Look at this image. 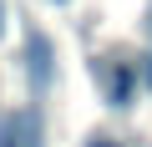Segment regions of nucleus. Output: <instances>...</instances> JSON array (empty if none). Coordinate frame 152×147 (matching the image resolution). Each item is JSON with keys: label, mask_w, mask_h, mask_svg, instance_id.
Segmentation results:
<instances>
[{"label": "nucleus", "mask_w": 152, "mask_h": 147, "mask_svg": "<svg viewBox=\"0 0 152 147\" xmlns=\"http://www.w3.org/2000/svg\"><path fill=\"white\" fill-rule=\"evenodd\" d=\"M0 31H5V5H0Z\"/></svg>", "instance_id": "nucleus-6"}, {"label": "nucleus", "mask_w": 152, "mask_h": 147, "mask_svg": "<svg viewBox=\"0 0 152 147\" xmlns=\"http://www.w3.org/2000/svg\"><path fill=\"white\" fill-rule=\"evenodd\" d=\"M56 5H66V0H56Z\"/></svg>", "instance_id": "nucleus-7"}, {"label": "nucleus", "mask_w": 152, "mask_h": 147, "mask_svg": "<svg viewBox=\"0 0 152 147\" xmlns=\"http://www.w3.org/2000/svg\"><path fill=\"white\" fill-rule=\"evenodd\" d=\"M26 71H31V86L36 91L51 86V41L41 31H26Z\"/></svg>", "instance_id": "nucleus-2"}, {"label": "nucleus", "mask_w": 152, "mask_h": 147, "mask_svg": "<svg viewBox=\"0 0 152 147\" xmlns=\"http://www.w3.org/2000/svg\"><path fill=\"white\" fill-rule=\"evenodd\" d=\"M0 147H46L41 137V112L26 107V112H10L0 122Z\"/></svg>", "instance_id": "nucleus-1"}, {"label": "nucleus", "mask_w": 152, "mask_h": 147, "mask_svg": "<svg viewBox=\"0 0 152 147\" xmlns=\"http://www.w3.org/2000/svg\"><path fill=\"white\" fill-rule=\"evenodd\" d=\"M147 31H152V20H147ZM147 86H152V46H147Z\"/></svg>", "instance_id": "nucleus-4"}, {"label": "nucleus", "mask_w": 152, "mask_h": 147, "mask_svg": "<svg viewBox=\"0 0 152 147\" xmlns=\"http://www.w3.org/2000/svg\"><path fill=\"white\" fill-rule=\"evenodd\" d=\"M86 147H117V142H112V137H96V142H86Z\"/></svg>", "instance_id": "nucleus-5"}, {"label": "nucleus", "mask_w": 152, "mask_h": 147, "mask_svg": "<svg viewBox=\"0 0 152 147\" xmlns=\"http://www.w3.org/2000/svg\"><path fill=\"white\" fill-rule=\"evenodd\" d=\"M132 66H112V107H127L132 102Z\"/></svg>", "instance_id": "nucleus-3"}]
</instances>
